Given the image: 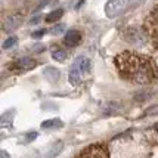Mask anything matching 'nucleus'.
<instances>
[{
	"label": "nucleus",
	"mask_w": 158,
	"mask_h": 158,
	"mask_svg": "<svg viewBox=\"0 0 158 158\" xmlns=\"http://www.w3.org/2000/svg\"><path fill=\"white\" fill-rule=\"evenodd\" d=\"M25 142H31V140H34L35 138H37V133H35V131H31V133H28L27 136H25Z\"/></svg>",
	"instance_id": "nucleus-20"
},
{
	"label": "nucleus",
	"mask_w": 158,
	"mask_h": 158,
	"mask_svg": "<svg viewBox=\"0 0 158 158\" xmlns=\"http://www.w3.org/2000/svg\"><path fill=\"white\" fill-rule=\"evenodd\" d=\"M76 158H110V154L103 143H96L84 148Z\"/></svg>",
	"instance_id": "nucleus-4"
},
{
	"label": "nucleus",
	"mask_w": 158,
	"mask_h": 158,
	"mask_svg": "<svg viewBox=\"0 0 158 158\" xmlns=\"http://www.w3.org/2000/svg\"><path fill=\"white\" fill-rule=\"evenodd\" d=\"M44 76L48 77L50 81H56L61 74H59V71H58L56 68H52V67H50V68H48L46 71H44Z\"/></svg>",
	"instance_id": "nucleus-14"
},
{
	"label": "nucleus",
	"mask_w": 158,
	"mask_h": 158,
	"mask_svg": "<svg viewBox=\"0 0 158 158\" xmlns=\"http://www.w3.org/2000/svg\"><path fill=\"white\" fill-rule=\"evenodd\" d=\"M52 58H53L55 61L62 62V61H65V59H67V52H65V50H62V49L53 50V52H52Z\"/></svg>",
	"instance_id": "nucleus-15"
},
{
	"label": "nucleus",
	"mask_w": 158,
	"mask_h": 158,
	"mask_svg": "<svg viewBox=\"0 0 158 158\" xmlns=\"http://www.w3.org/2000/svg\"><path fill=\"white\" fill-rule=\"evenodd\" d=\"M62 15H64V10H62V9H55V10H52L50 14H48V16H46V22H49V24L56 22V21H59V18H61Z\"/></svg>",
	"instance_id": "nucleus-13"
},
{
	"label": "nucleus",
	"mask_w": 158,
	"mask_h": 158,
	"mask_svg": "<svg viewBox=\"0 0 158 158\" xmlns=\"http://www.w3.org/2000/svg\"><path fill=\"white\" fill-rule=\"evenodd\" d=\"M80 40H81V33L77 31V30H71V31H68V33L65 34L64 43H65L67 46H69V48H74V46H77V44L80 43Z\"/></svg>",
	"instance_id": "nucleus-7"
},
{
	"label": "nucleus",
	"mask_w": 158,
	"mask_h": 158,
	"mask_svg": "<svg viewBox=\"0 0 158 158\" xmlns=\"http://www.w3.org/2000/svg\"><path fill=\"white\" fill-rule=\"evenodd\" d=\"M62 148H64V142H55V143L50 146V149H49L48 152H46V158H53L56 157V155H59L62 151Z\"/></svg>",
	"instance_id": "nucleus-10"
},
{
	"label": "nucleus",
	"mask_w": 158,
	"mask_h": 158,
	"mask_svg": "<svg viewBox=\"0 0 158 158\" xmlns=\"http://www.w3.org/2000/svg\"><path fill=\"white\" fill-rule=\"evenodd\" d=\"M16 43H18V39L15 37V35H12V37H9L5 43H3V49L5 50H7V49H12L16 46Z\"/></svg>",
	"instance_id": "nucleus-16"
},
{
	"label": "nucleus",
	"mask_w": 158,
	"mask_h": 158,
	"mask_svg": "<svg viewBox=\"0 0 158 158\" xmlns=\"http://www.w3.org/2000/svg\"><path fill=\"white\" fill-rule=\"evenodd\" d=\"M64 30H65V25H64V24H59V25H55V27L52 28L49 33H50V34H53V35H56V34L64 33Z\"/></svg>",
	"instance_id": "nucleus-17"
},
{
	"label": "nucleus",
	"mask_w": 158,
	"mask_h": 158,
	"mask_svg": "<svg viewBox=\"0 0 158 158\" xmlns=\"http://www.w3.org/2000/svg\"><path fill=\"white\" fill-rule=\"evenodd\" d=\"M64 126V123H62L59 118H52V120H48V121H43L41 123V127L43 129H59V127H62Z\"/></svg>",
	"instance_id": "nucleus-11"
},
{
	"label": "nucleus",
	"mask_w": 158,
	"mask_h": 158,
	"mask_svg": "<svg viewBox=\"0 0 158 158\" xmlns=\"http://www.w3.org/2000/svg\"><path fill=\"white\" fill-rule=\"evenodd\" d=\"M145 115H158V105L152 106L149 110H146L145 111Z\"/></svg>",
	"instance_id": "nucleus-18"
},
{
	"label": "nucleus",
	"mask_w": 158,
	"mask_h": 158,
	"mask_svg": "<svg viewBox=\"0 0 158 158\" xmlns=\"http://www.w3.org/2000/svg\"><path fill=\"white\" fill-rule=\"evenodd\" d=\"M115 67L121 78L136 84L158 81V68L152 58L136 52H123L115 58Z\"/></svg>",
	"instance_id": "nucleus-1"
},
{
	"label": "nucleus",
	"mask_w": 158,
	"mask_h": 158,
	"mask_svg": "<svg viewBox=\"0 0 158 158\" xmlns=\"http://www.w3.org/2000/svg\"><path fill=\"white\" fill-rule=\"evenodd\" d=\"M35 67H37V61L33 59V58H21V59H18V61L12 65L14 69H16V71H24V73L35 68Z\"/></svg>",
	"instance_id": "nucleus-5"
},
{
	"label": "nucleus",
	"mask_w": 158,
	"mask_h": 158,
	"mask_svg": "<svg viewBox=\"0 0 158 158\" xmlns=\"http://www.w3.org/2000/svg\"><path fill=\"white\" fill-rule=\"evenodd\" d=\"M0 155H2V158H9V154H7L6 151H2L0 152Z\"/></svg>",
	"instance_id": "nucleus-21"
},
{
	"label": "nucleus",
	"mask_w": 158,
	"mask_h": 158,
	"mask_svg": "<svg viewBox=\"0 0 158 158\" xmlns=\"http://www.w3.org/2000/svg\"><path fill=\"white\" fill-rule=\"evenodd\" d=\"M74 65H76L81 73H89L90 71V59L86 58V56H78L76 61H74Z\"/></svg>",
	"instance_id": "nucleus-8"
},
{
	"label": "nucleus",
	"mask_w": 158,
	"mask_h": 158,
	"mask_svg": "<svg viewBox=\"0 0 158 158\" xmlns=\"http://www.w3.org/2000/svg\"><path fill=\"white\" fill-rule=\"evenodd\" d=\"M145 31L151 39L152 44L158 49V6L154 7L145 19Z\"/></svg>",
	"instance_id": "nucleus-3"
},
{
	"label": "nucleus",
	"mask_w": 158,
	"mask_h": 158,
	"mask_svg": "<svg viewBox=\"0 0 158 158\" xmlns=\"http://www.w3.org/2000/svg\"><path fill=\"white\" fill-rule=\"evenodd\" d=\"M142 2L143 0H108V3L105 5V15L114 19L120 15L126 14L127 10L136 7Z\"/></svg>",
	"instance_id": "nucleus-2"
},
{
	"label": "nucleus",
	"mask_w": 158,
	"mask_h": 158,
	"mask_svg": "<svg viewBox=\"0 0 158 158\" xmlns=\"http://www.w3.org/2000/svg\"><path fill=\"white\" fill-rule=\"evenodd\" d=\"M21 21H22V16L21 14H14V15H9L5 22H3V30L6 31V33H10V31H14L15 28L19 27Z\"/></svg>",
	"instance_id": "nucleus-6"
},
{
	"label": "nucleus",
	"mask_w": 158,
	"mask_h": 158,
	"mask_svg": "<svg viewBox=\"0 0 158 158\" xmlns=\"http://www.w3.org/2000/svg\"><path fill=\"white\" fill-rule=\"evenodd\" d=\"M12 120H14V111H7L2 115L0 126L2 127H9V126H12Z\"/></svg>",
	"instance_id": "nucleus-12"
},
{
	"label": "nucleus",
	"mask_w": 158,
	"mask_h": 158,
	"mask_svg": "<svg viewBox=\"0 0 158 158\" xmlns=\"http://www.w3.org/2000/svg\"><path fill=\"white\" fill-rule=\"evenodd\" d=\"M39 21H40V18H39V16H35V18H33V19L30 21V24H35V22H39Z\"/></svg>",
	"instance_id": "nucleus-22"
},
{
	"label": "nucleus",
	"mask_w": 158,
	"mask_h": 158,
	"mask_svg": "<svg viewBox=\"0 0 158 158\" xmlns=\"http://www.w3.org/2000/svg\"><path fill=\"white\" fill-rule=\"evenodd\" d=\"M43 34H46V30H39V31H34V33L31 34V37L39 40V39H41V37H43Z\"/></svg>",
	"instance_id": "nucleus-19"
},
{
	"label": "nucleus",
	"mask_w": 158,
	"mask_h": 158,
	"mask_svg": "<svg viewBox=\"0 0 158 158\" xmlns=\"http://www.w3.org/2000/svg\"><path fill=\"white\" fill-rule=\"evenodd\" d=\"M80 77H81V71L73 64V67L69 69V76H68L69 83L74 84V86H78V84H80Z\"/></svg>",
	"instance_id": "nucleus-9"
}]
</instances>
